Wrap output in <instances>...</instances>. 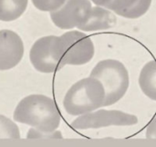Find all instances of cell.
Returning a JSON list of instances; mask_svg holds the SVG:
<instances>
[{"label": "cell", "instance_id": "1", "mask_svg": "<svg viewBox=\"0 0 156 147\" xmlns=\"http://www.w3.org/2000/svg\"><path fill=\"white\" fill-rule=\"evenodd\" d=\"M14 119L35 127L30 129L27 138H57L54 132L58 128L61 117L53 99L43 95H31L18 103Z\"/></svg>", "mask_w": 156, "mask_h": 147}, {"label": "cell", "instance_id": "2", "mask_svg": "<svg viewBox=\"0 0 156 147\" xmlns=\"http://www.w3.org/2000/svg\"><path fill=\"white\" fill-rule=\"evenodd\" d=\"M105 91L96 78L87 77L75 83L67 92L63 105L70 115H81L103 106Z\"/></svg>", "mask_w": 156, "mask_h": 147}, {"label": "cell", "instance_id": "3", "mask_svg": "<svg viewBox=\"0 0 156 147\" xmlns=\"http://www.w3.org/2000/svg\"><path fill=\"white\" fill-rule=\"evenodd\" d=\"M90 76L98 79L103 85L105 91L103 106L116 104L124 96L129 88L128 70L118 60L106 59L99 62L91 70Z\"/></svg>", "mask_w": 156, "mask_h": 147}, {"label": "cell", "instance_id": "4", "mask_svg": "<svg viewBox=\"0 0 156 147\" xmlns=\"http://www.w3.org/2000/svg\"><path fill=\"white\" fill-rule=\"evenodd\" d=\"M62 47L59 36L48 35L37 40L29 53L30 62L38 72L49 74L60 70L62 65Z\"/></svg>", "mask_w": 156, "mask_h": 147}, {"label": "cell", "instance_id": "5", "mask_svg": "<svg viewBox=\"0 0 156 147\" xmlns=\"http://www.w3.org/2000/svg\"><path fill=\"white\" fill-rule=\"evenodd\" d=\"M60 38L62 47V65H82L91 61L95 48L90 36L80 31H69Z\"/></svg>", "mask_w": 156, "mask_h": 147}, {"label": "cell", "instance_id": "6", "mask_svg": "<svg viewBox=\"0 0 156 147\" xmlns=\"http://www.w3.org/2000/svg\"><path fill=\"white\" fill-rule=\"evenodd\" d=\"M138 123L134 115L118 110H98L81 115L71 123V127L78 130L98 129L112 125L129 126Z\"/></svg>", "mask_w": 156, "mask_h": 147}, {"label": "cell", "instance_id": "7", "mask_svg": "<svg viewBox=\"0 0 156 147\" xmlns=\"http://www.w3.org/2000/svg\"><path fill=\"white\" fill-rule=\"evenodd\" d=\"M92 9L90 0H66L58 10L50 12L52 22L61 29H72L83 25Z\"/></svg>", "mask_w": 156, "mask_h": 147}, {"label": "cell", "instance_id": "8", "mask_svg": "<svg viewBox=\"0 0 156 147\" xmlns=\"http://www.w3.org/2000/svg\"><path fill=\"white\" fill-rule=\"evenodd\" d=\"M24 55V44L20 36L11 30H0V71L17 65Z\"/></svg>", "mask_w": 156, "mask_h": 147}, {"label": "cell", "instance_id": "9", "mask_svg": "<svg viewBox=\"0 0 156 147\" xmlns=\"http://www.w3.org/2000/svg\"><path fill=\"white\" fill-rule=\"evenodd\" d=\"M116 23L117 18L112 10L104 6L95 5L92 6L87 21L78 28L85 32H92L112 28Z\"/></svg>", "mask_w": 156, "mask_h": 147}, {"label": "cell", "instance_id": "10", "mask_svg": "<svg viewBox=\"0 0 156 147\" xmlns=\"http://www.w3.org/2000/svg\"><path fill=\"white\" fill-rule=\"evenodd\" d=\"M153 0H112L106 8L125 18L136 19L147 13Z\"/></svg>", "mask_w": 156, "mask_h": 147}, {"label": "cell", "instance_id": "11", "mask_svg": "<svg viewBox=\"0 0 156 147\" xmlns=\"http://www.w3.org/2000/svg\"><path fill=\"white\" fill-rule=\"evenodd\" d=\"M139 85L147 97L156 101V60L148 62L143 67L139 75Z\"/></svg>", "mask_w": 156, "mask_h": 147}, {"label": "cell", "instance_id": "12", "mask_svg": "<svg viewBox=\"0 0 156 147\" xmlns=\"http://www.w3.org/2000/svg\"><path fill=\"white\" fill-rule=\"evenodd\" d=\"M28 0H0V20L10 22L20 17L26 11Z\"/></svg>", "mask_w": 156, "mask_h": 147}, {"label": "cell", "instance_id": "13", "mask_svg": "<svg viewBox=\"0 0 156 147\" xmlns=\"http://www.w3.org/2000/svg\"><path fill=\"white\" fill-rule=\"evenodd\" d=\"M0 138H20L18 126L2 115H0Z\"/></svg>", "mask_w": 156, "mask_h": 147}, {"label": "cell", "instance_id": "14", "mask_svg": "<svg viewBox=\"0 0 156 147\" xmlns=\"http://www.w3.org/2000/svg\"><path fill=\"white\" fill-rule=\"evenodd\" d=\"M66 0H32L33 5L39 10L53 12L61 7Z\"/></svg>", "mask_w": 156, "mask_h": 147}, {"label": "cell", "instance_id": "15", "mask_svg": "<svg viewBox=\"0 0 156 147\" xmlns=\"http://www.w3.org/2000/svg\"><path fill=\"white\" fill-rule=\"evenodd\" d=\"M145 136L149 139H156V116L147 125Z\"/></svg>", "mask_w": 156, "mask_h": 147}, {"label": "cell", "instance_id": "16", "mask_svg": "<svg viewBox=\"0 0 156 147\" xmlns=\"http://www.w3.org/2000/svg\"><path fill=\"white\" fill-rule=\"evenodd\" d=\"M95 5H100V6H104L106 7L112 0H90Z\"/></svg>", "mask_w": 156, "mask_h": 147}]
</instances>
